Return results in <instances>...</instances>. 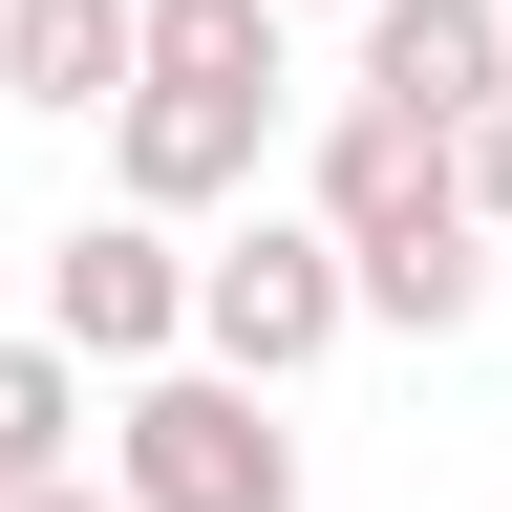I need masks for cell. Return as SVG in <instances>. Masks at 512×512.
<instances>
[{
	"label": "cell",
	"mask_w": 512,
	"mask_h": 512,
	"mask_svg": "<svg viewBox=\"0 0 512 512\" xmlns=\"http://www.w3.org/2000/svg\"><path fill=\"white\" fill-rule=\"evenodd\" d=\"M299 214L342 235L363 320H406V342H448V320L491 299V235H470V128H406V107H342L299 171Z\"/></svg>",
	"instance_id": "1"
},
{
	"label": "cell",
	"mask_w": 512,
	"mask_h": 512,
	"mask_svg": "<svg viewBox=\"0 0 512 512\" xmlns=\"http://www.w3.org/2000/svg\"><path fill=\"white\" fill-rule=\"evenodd\" d=\"M107 491L128 512H299V427H278V384H235V363H150L107 406Z\"/></svg>",
	"instance_id": "2"
},
{
	"label": "cell",
	"mask_w": 512,
	"mask_h": 512,
	"mask_svg": "<svg viewBox=\"0 0 512 512\" xmlns=\"http://www.w3.org/2000/svg\"><path fill=\"white\" fill-rule=\"evenodd\" d=\"M342 320H363V278H342L320 214H235L214 256H192V363H235V384H299Z\"/></svg>",
	"instance_id": "3"
},
{
	"label": "cell",
	"mask_w": 512,
	"mask_h": 512,
	"mask_svg": "<svg viewBox=\"0 0 512 512\" xmlns=\"http://www.w3.org/2000/svg\"><path fill=\"white\" fill-rule=\"evenodd\" d=\"M43 342L64 363H192V235L171 214H64V256H43Z\"/></svg>",
	"instance_id": "4"
},
{
	"label": "cell",
	"mask_w": 512,
	"mask_h": 512,
	"mask_svg": "<svg viewBox=\"0 0 512 512\" xmlns=\"http://www.w3.org/2000/svg\"><path fill=\"white\" fill-rule=\"evenodd\" d=\"M342 107L491 128V107H512V0H363V22H342Z\"/></svg>",
	"instance_id": "5"
},
{
	"label": "cell",
	"mask_w": 512,
	"mask_h": 512,
	"mask_svg": "<svg viewBox=\"0 0 512 512\" xmlns=\"http://www.w3.org/2000/svg\"><path fill=\"white\" fill-rule=\"evenodd\" d=\"M256 150H278V86H128L107 107V192L128 214H214V192H256Z\"/></svg>",
	"instance_id": "6"
},
{
	"label": "cell",
	"mask_w": 512,
	"mask_h": 512,
	"mask_svg": "<svg viewBox=\"0 0 512 512\" xmlns=\"http://www.w3.org/2000/svg\"><path fill=\"white\" fill-rule=\"evenodd\" d=\"M128 64H150V0H0V107L86 128V107H128Z\"/></svg>",
	"instance_id": "7"
},
{
	"label": "cell",
	"mask_w": 512,
	"mask_h": 512,
	"mask_svg": "<svg viewBox=\"0 0 512 512\" xmlns=\"http://www.w3.org/2000/svg\"><path fill=\"white\" fill-rule=\"evenodd\" d=\"M43 470H86V363L22 320V342H0V491H43Z\"/></svg>",
	"instance_id": "8"
},
{
	"label": "cell",
	"mask_w": 512,
	"mask_h": 512,
	"mask_svg": "<svg viewBox=\"0 0 512 512\" xmlns=\"http://www.w3.org/2000/svg\"><path fill=\"white\" fill-rule=\"evenodd\" d=\"M128 86H278V0H150Z\"/></svg>",
	"instance_id": "9"
},
{
	"label": "cell",
	"mask_w": 512,
	"mask_h": 512,
	"mask_svg": "<svg viewBox=\"0 0 512 512\" xmlns=\"http://www.w3.org/2000/svg\"><path fill=\"white\" fill-rule=\"evenodd\" d=\"M470 235H491V256H512V107H491V128H470Z\"/></svg>",
	"instance_id": "10"
},
{
	"label": "cell",
	"mask_w": 512,
	"mask_h": 512,
	"mask_svg": "<svg viewBox=\"0 0 512 512\" xmlns=\"http://www.w3.org/2000/svg\"><path fill=\"white\" fill-rule=\"evenodd\" d=\"M0 512H128V491H86V470H43V491H0Z\"/></svg>",
	"instance_id": "11"
},
{
	"label": "cell",
	"mask_w": 512,
	"mask_h": 512,
	"mask_svg": "<svg viewBox=\"0 0 512 512\" xmlns=\"http://www.w3.org/2000/svg\"><path fill=\"white\" fill-rule=\"evenodd\" d=\"M278 22H363V0H278Z\"/></svg>",
	"instance_id": "12"
}]
</instances>
